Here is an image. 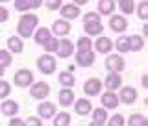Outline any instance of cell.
I'll use <instances>...</instances> for the list:
<instances>
[{"label":"cell","instance_id":"6da1fadb","mask_svg":"<svg viewBox=\"0 0 148 126\" xmlns=\"http://www.w3.org/2000/svg\"><path fill=\"white\" fill-rule=\"evenodd\" d=\"M39 24V17L35 13H22L21 19L17 22V35L21 39H28V37L34 35V32L37 30Z\"/></svg>","mask_w":148,"mask_h":126},{"label":"cell","instance_id":"7a4b0ae2","mask_svg":"<svg viewBox=\"0 0 148 126\" xmlns=\"http://www.w3.org/2000/svg\"><path fill=\"white\" fill-rule=\"evenodd\" d=\"M56 67H58V61L52 54H43L37 58V69H39L43 74H54L56 72Z\"/></svg>","mask_w":148,"mask_h":126},{"label":"cell","instance_id":"3957f363","mask_svg":"<svg viewBox=\"0 0 148 126\" xmlns=\"http://www.w3.org/2000/svg\"><path fill=\"white\" fill-rule=\"evenodd\" d=\"M13 83L17 87H30L34 83V72H32V69H18L13 74Z\"/></svg>","mask_w":148,"mask_h":126},{"label":"cell","instance_id":"277c9868","mask_svg":"<svg viewBox=\"0 0 148 126\" xmlns=\"http://www.w3.org/2000/svg\"><path fill=\"white\" fill-rule=\"evenodd\" d=\"M124 67H126V61H124V58L120 54H108V58H106V69H108L109 72H122Z\"/></svg>","mask_w":148,"mask_h":126},{"label":"cell","instance_id":"5b68a950","mask_svg":"<svg viewBox=\"0 0 148 126\" xmlns=\"http://www.w3.org/2000/svg\"><path fill=\"white\" fill-rule=\"evenodd\" d=\"M30 95L35 100H45L50 95V85L46 82H34L30 85Z\"/></svg>","mask_w":148,"mask_h":126},{"label":"cell","instance_id":"8992f818","mask_svg":"<svg viewBox=\"0 0 148 126\" xmlns=\"http://www.w3.org/2000/svg\"><path fill=\"white\" fill-rule=\"evenodd\" d=\"M50 32H52L54 37H58V39H63V37H67L71 34V22L65 21V19H58V21H54L52 28H50Z\"/></svg>","mask_w":148,"mask_h":126},{"label":"cell","instance_id":"52a82bcc","mask_svg":"<svg viewBox=\"0 0 148 126\" xmlns=\"http://www.w3.org/2000/svg\"><path fill=\"white\" fill-rule=\"evenodd\" d=\"M92 50L98 54H111V50H113V41L109 39V37L106 35H98L96 37V41H92Z\"/></svg>","mask_w":148,"mask_h":126},{"label":"cell","instance_id":"ba28073f","mask_svg":"<svg viewBox=\"0 0 148 126\" xmlns=\"http://www.w3.org/2000/svg\"><path fill=\"white\" fill-rule=\"evenodd\" d=\"M78 67H92L96 61V52L95 50H87V52H76L74 56Z\"/></svg>","mask_w":148,"mask_h":126},{"label":"cell","instance_id":"9c48e42d","mask_svg":"<svg viewBox=\"0 0 148 126\" xmlns=\"http://www.w3.org/2000/svg\"><path fill=\"white\" fill-rule=\"evenodd\" d=\"M102 80H98V78H89L85 83H83V93H85L87 96H98L102 95Z\"/></svg>","mask_w":148,"mask_h":126},{"label":"cell","instance_id":"30bf717a","mask_svg":"<svg viewBox=\"0 0 148 126\" xmlns=\"http://www.w3.org/2000/svg\"><path fill=\"white\" fill-rule=\"evenodd\" d=\"M59 15H61V19L71 22V21H76V19L82 15V9L78 6H74V4H63V6L59 8Z\"/></svg>","mask_w":148,"mask_h":126},{"label":"cell","instance_id":"8fae6325","mask_svg":"<svg viewBox=\"0 0 148 126\" xmlns=\"http://www.w3.org/2000/svg\"><path fill=\"white\" fill-rule=\"evenodd\" d=\"M56 54H58V58H61V59L71 58V56L74 54V43H72L71 39H67V37L59 39V45H58V50H56Z\"/></svg>","mask_w":148,"mask_h":126},{"label":"cell","instance_id":"7c38bea8","mask_svg":"<svg viewBox=\"0 0 148 126\" xmlns=\"http://www.w3.org/2000/svg\"><path fill=\"white\" fill-rule=\"evenodd\" d=\"M119 102H122V104H133V102L137 100V89L132 85H126V87H120L119 91Z\"/></svg>","mask_w":148,"mask_h":126},{"label":"cell","instance_id":"4fadbf2b","mask_svg":"<svg viewBox=\"0 0 148 126\" xmlns=\"http://www.w3.org/2000/svg\"><path fill=\"white\" fill-rule=\"evenodd\" d=\"M109 28L113 32H117V34H124V32L128 30V19L124 15H111L109 17Z\"/></svg>","mask_w":148,"mask_h":126},{"label":"cell","instance_id":"5bb4252c","mask_svg":"<svg viewBox=\"0 0 148 126\" xmlns=\"http://www.w3.org/2000/svg\"><path fill=\"white\" fill-rule=\"evenodd\" d=\"M56 115V104L54 102H41L39 106H37V117L41 120H46V119H54Z\"/></svg>","mask_w":148,"mask_h":126},{"label":"cell","instance_id":"9a60e30c","mask_svg":"<svg viewBox=\"0 0 148 126\" xmlns=\"http://www.w3.org/2000/svg\"><path fill=\"white\" fill-rule=\"evenodd\" d=\"M102 85L106 87L108 91H117L119 87H122V76H120L119 72H108V76H106V80Z\"/></svg>","mask_w":148,"mask_h":126},{"label":"cell","instance_id":"2e32d148","mask_svg":"<svg viewBox=\"0 0 148 126\" xmlns=\"http://www.w3.org/2000/svg\"><path fill=\"white\" fill-rule=\"evenodd\" d=\"M100 102H102V108L104 109H115L120 104L117 93H113V91H106L104 95H100Z\"/></svg>","mask_w":148,"mask_h":126},{"label":"cell","instance_id":"e0dca14e","mask_svg":"<svg viewBox=\"0 0 148 126\" xmlns=\"http://www.w3.org/2000/svg\"><path fill=\"white\" fill-rule=\"evenodd\" d=\"M74 100H76V96H74V91L71 89V87H63V89L59 91L58 102L63 106V108H69V106H72Z\"/></svg>","mask_w":148,"mask_h":126},{"label":"cell","instance_id":"ac0fdd59","mask_svg":"<svg viewBox=\"0 0 148 126\" xmlns=\"http://www.w3.org/2000/svg\"><path fill=\"white\" fill-rule=\"evenodd\" d=\"M18 109H21V106H18V102H15V100H9V98H6L0 104V111H2L6 117H15V115L18 113Z\"/></svg>","mask_w":148,"mask_h":126},{"label":"cell","instance_id":"d6986e66","mask_svg":"<svg viewBox=\"0 0 148 126\" xmlns=\"http://www.w3.org/2000/svg\"><path fill=\"white\" fill-rule=\"evenodd\" d=\"M8 52L9 54H21L22 50H24V43H22V39L18 35H11V37H8Z\"/></svg>","mask_w":148,"mask_h":126},{"label":"cell","instance_id":"ffe728a7","mask_svg":"<svg viewBox=\"0 0 148 126\" xmlns=\"http://www.w3.org/2000/svg\"><path fill=\"white\" fill-rule=\"evenodd\" d=\"M74 111H76L78 115H89L92 111V104L89 98H78L74 100Z\"/></svg>","mask_w":148,"mask_h":126},{"label":"cell","instance_id":"44dd1931","mask_svg":"<svg viewBox=\"0 0 148 126\" xmlns=\"http://www.w3.org/2000/svg\"><path fill=\"white\" fill-rule=\"evenodd\" d=\"M115 11V0H98V15L102 17H111Z\"/></svg>","mask_w":148,"mask_h":126},{"label":"cell","instance_id":"7402d4cb","mask_svg":"<svg viewBox=\"0 0 148 126\" xmlns=\"http://www.w3.org/2000/svg\"><path fill=\"white\" fill-rule=\"evenodd\" d=\"M52 37V32H50V28H46V26H43V28H39L37 26V30L34 32V39H35V43L37 45H41L43 46L46 41Z\"/></svg>","mask_w":148,"mask_h":126},{"label":"cell","instance_id":"603a6c76","mask_svg":"<svg viewBox=\"0 0 148 126\" xmlns=\"http://www.w3.org/2000/svg\"><path fill=\"white\" fill-rule=\"evenodd\" d=\"M113 48H117V54H120V56L130 52V35H120L113 43Z\"/></svg>","mask_w":148,"mask_h":126},{"label":"cell","instance_id":"cb8c5ba5","mask_svg":"<svg viewBox=\"0 0 148 126\" xmlns=\"http://www.w3.org/2000/svg\"><path fill=\"white\" fill-rule=\"evenodd\" d=\"M83 32H85L87 37H98L104 32V26L102 22H95V24H83Z\"/></svg>","mask_w":148,"mask_h":126},{"label":"cell","instance_id":"d4e9b609","mask_svg":"<svg viewBox=\"0 0 148 126\" xmlns=\"http://www.w3.org/2000/svg\"><path fill=\"white\" fill-rule=\"evenodd\" d=\"M145 48V37L143 35H130V50L141 52Z\"/></svg>","mask_w":148,"mask_h":126},{"label":"cell","instance_id":"484cf974","mask_svg":"<svg viewBox=\"0 0 148 126\" xmlns=\"http://www.w3.org/2000/svg\"><path fill=\"white\" fill-rule=\"evenodd\" d=\"M87 50H92V41H91V37L82 35L76 41V52H87Z\"/></svg>","mask_w":148,"mask_h":126},{"label":"cell","instance_id":"4316f807","mask_svg":"<svg viewBox=\"0 0 148 126\" xmlns=\"http://www.w3.org/2000/svg\"><path fill=\"white\" fill-rule=\"evenodd\" d=\"M128 126H148V117L143 113H133L128 119Z\"/></svg>","mask_w":148,"mask_h":126},{"label":"cell","instance_id":"83f0119b","mask_svg":"<svg viewBox=\"0 0 148 126\" xmlns=\"http://www.w3.org/2000/svg\"><path fill=\"white\" fill-rule=\"evenodd\" d=\"M58 80H59V83H61L63 87H72V85H74V82H76V78H74V74H72V72L63 71V72H59Z\"/></svg>","mask_w":148,"mask_h":126},{"label":"cell","instance_id":"f1b7e54d","mask_svg":"<svg viewBox=\"0 0 148 126\" xmlns=\"http://www.w3.org/2000/svg\"><path fill=\"white\" fill-rule=\"evenodd\" d=\"M92 113V123H100V124H106V120H108V109H104V108H96V109H92L91 111Z\"/></svg>","mask_w":148,"mask_h":126},{"label":"cell","instance_id":"f546056e","mask_svg":"<svg viewBox=\"0 0 148 126\" xmlns=\"http://www.w3.org/2000/svg\"><path fill=\"white\" fill-rule=\"evenodd\" d=\"M71 124V113L61 111V113L54 115V126H69Z\"/></svg>","mask_w":148,"mask_h":126},{"label":"cell","instance_id":"4dcf8cb0","mask_svg":"<svg viewBox=\"0 0 148 126\" xmlns=\"http://www.w3.org/2000/svg\"><path fill=\"white\" fill-rule=\"evenodd\" d=\"M135 11L141 21H148V0H143V2L135 4Z\"/></svg>","mask_w":148,"mask_h":126},{"label":"cell","instance_id":"1f68e13d","mask_svg":"<svg viewBox=\"0 0 148 126\" xmlns=\"http://www.w3.org/2000/svg\"><path fill=\"white\" fill-rule=\"evenodd\" d=\"M119 8L122 11V15H132L135 11V0H124V2H119Z\"/></svg>","mask_w":148,"mask_h":126},{"label":"cell","instance_id":"d6a6232c","mask_svg":"<svg viewBox=\"0 0 148 126\" xmlns=\"http://www.w3.org/2000/svg\"><path fill=\"white\" fill-rule=\"evenodd\" d=\"M58 45H59V39L52 35V37H50V39L43 45V46H45V52H46V54H54L56 50H58Z\"/></svg>","mask_w":148,"mask_h":126},{"label":"cell","instance_id":"836d02e7","mask_svg":"<svg viewBox=\"0 0 148 126\" xmlns=\"http://www.w3.org/2000/svg\"><path fill=\"white\" fill-rule=\"evenodd\" d=\"M11 61H13L11 54H9L8 50L0 48V67H2V69H8L9 65H11Z\"/></svg>","mask_w":148,"mask_h":126},{"label":"cell","instance_id":"e575fe53","mask_svg":"<svg viewBox=\"0 0 148 126\" xmlns=\"http://www.w3.org/2000/svg\"><path fill=\"white\" fill-rule=\"evenodd\" d=\"M9 95H11V83L0 78V98H8Z\"/></svg>","mask_w":148,"mask_h":126},{"label":"cell","instance_id":"d590c367","mask_svg":"<svg viewBox=\"0 0 148 126\" xmlns=\"http://www.w3.org/2000/svg\"><path fill=\"white\" fill-rule=\"evenodd\" d=\"M108 126H126V119L120 113H115L111 117H108Z\"/></svg>","mask_w":148,"mask_h":126},{"label":"cell","instance_id":"8d00e7d4","mask_svg":"<svg viewBox=\"0 0 148 126\" xmlns=\"http://www.w3.org/2000/svg\"><path fill=\"white\" fill-rule=\"evenodd\" d=\"M95 22H102L100 15L96 11H87L83 13V24H95Z\"/></svg>","mask_w":148,"mask_h":126},{"label":"cell","instance_id":"74e56055","mask_svg":"<svg viewBox=\"0 0 148 126\" xmlns=\"http://www.w3.org/2000/svg\"><path fill=\"white\" fill-rule=\"evenodd\" d=\"M13 6H15V9H17V11H21V13L30 11V2H28V0H15Z\"/></svg>","mask_w":148,"mask_h":126},{"label":"cell","instance_id":"f35d334b","mask_svg":"<svg viewBox=\"0 0 148 126\" xmlns=\"http://www.w3.org/2000/svg\"><path fill=\"white\" fill-rule=\"evenodd\" d=\"M43 4L50 9V11H56V9H59L63 6V0H43Z\"/></svg>","mask_w":148,"mask_h":126},{"label":"cell","instance_id":"ab89813d","mask_svg":"<svg viewBox=\"0 0 148 126\" xmlns=\"http://www.w3.org/2000/svg\"><path fill=\"white\" fill-rule=\"evenodd\" d=\"M24 124L26 126H43V120H41L39 117H28L24 120Z\"/></svg>","mask_w":148,"mask_h":126},{"label":"cell","instance_id":"60d3db41","mask_svg":"<svg viewBox=\"0 0 148 126\" xmlns=\"http://www.w3.org/2000/svg\"><path fill=\"white\" fill-rule=\"evenodd\" d=\"M8 19H9V11H8L6 8L0 6V24H2V22H6Z\"/></svg>","mask_w":148,"mask_h":126},{"label":"cell","instance_id":"b9f144b4","mask_svg":"<svg viewBox=\"0 0 148 126\" xmlns=\"http://www.w3.org/2000/svg\"><path fill=\"white\" fill-rule=\"evenodd\" d=\"M9 126H26V124H24V120H22V119L11 117V119H9Z\"/></svg>","mask_w":148,"mask_h":126},{"label":"cell","instance_id":"7bdbcfd3","mask_svg":"<svg viewBox=\"0 0 148 126\" xmlns=\"http://www.w3.org/2000/svg\"><path fill=\"white\" fill-rule=\"evenodd\" d=\"M30 2V9H37L43 6V0H28Z\"/></svg>","mask_w":148,"mask_h":126},{"label":"cell","instance_id":"ee69618b","mask_svg":"<svg viewBox=\"0 0 148 126\" xmlns=\"http://www.w3.org/2000/svg\"><path fill=\"white\" fill-rule=\"evenodd\" d=\"M87 2H89V0H72L71 4H74V6H78V8H80V6H85Z\"/></svg>","mask_w":148,"mask_h":126},{"label":"cell","instance_id":"f6af8a7d","mask_svg":"<svg viewBox=\"0 0 148 126\" xmlns=\"http://www.w3.org/2000/svg\"><path fill=\"white\" fill-rule=\"evenodd\" d=\"M141 83H143V87H145V89H148V74H145V76L141 78Z\"/></svg>","mask_w":148,"mask_h":126},{"label":"cell","instance_id":"bcb514c9","mask_svg":"<svg viewBox=\"0 0 148 126\" xmlns=\"http://www.w3.org/2000/svg\"><path fill=\"white\" fill-rule=\"evenodd\" d=\"M143 37H148V24H143Z\"/></svg>","mask_w":148,"mask_h":126},{"label":"cell","instance_id":"7dc6e473","mask_svg":"<svg viewBox=\"0 0 148 126\" xmlns=\"http://www.w3.org/2000/svg\"><path fill=\"white\" fill-rule=\"evenodd\" d=\"M4 71H6V69H2V67H0V78H4Z\"/></svg>","mask_w":148,"mask_h":126},{"label":"cell","instance_id":"c3c4849f","mask_svg":"<svg viewBox=\"0 0 148 126\" xmlns=\"http://www.w3.org/2000/svg\"><path fill=\"white\" fill-rule=\"evenodd\" d=\"M91 126H106V124H100V123H91Z\"/></svg>","mask_w":148,"mask_h":126},{"label":"cell","instance_id":"681fc988","mask_svg":"<svg viewBox=\"0 0 148 126\" xmlns=\"http://www.w3.org/2000/svg\"><path fill=\"white\" fill-rule=\"evenodd\" d=\"M115 2H124V0H115Z\"/></svg>","mask_w":148,"mask_h":126},{"label":"cell","instance_id":"f907efd6","mask_svg":"<svg viewBox=\"0 0 148 126\" xmlns=\"http://www.w3.org/2000/svg\"><path fill=\"white\" fill-rule=\"evenodd\" d=\"M0 2H8V0H0Z\"/></svg>","mask_w":148,"mask_h":126}]
</instances>
